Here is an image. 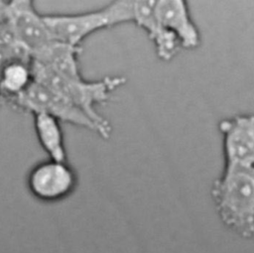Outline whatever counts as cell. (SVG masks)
Wrapping results in <instances>:
<instances>
[{"label":"cell","instance_id":"7a4b0ae2","mask_svg":"<svg viewBox=\"0 0 254 253\" xmlns=\"http://www.w3.org/2000/svg\"><path fill=\"white\" fill-rule=\"evenodd\" d=\"M32 68L35 80L45 84L85 112L102 129L104 139H109L112 127L109 121L96 110V106L106 103L112 93L125 84V76L108 75L96 80H87L83 76L69 78L54 72L33 60Z\"/></svg>","mask_w":254,"mask_h":253},{"label":"cell","instance_id":"8992f818","mask_svg":"<svg viewBox=\"0 0 254 253\" xmlns=\"http://www.w3.org/2000/svg\"><path fill=\"white\" fill-rule=\"evenodd\" d=\"M78 178L67 161L46 160L36 164L27 175V189L38 200L58 202L76 189Z\"/></svg>","mask_w":254,"mask_h":253},{"label":"cell","instance_id":"5bb4252c","mask_svg":"<svg viewBox=\"0 0 254 253\" xmlns=\"http://www.w3.org/2000/svg\"><path fill=\"white\" fill-rule=\"evenodd\" d=\"M1 97H2V94H1V91H0V99H1Z\"/></svg>","mask_w":254,"mask_h":253},{"label":"cell","instance_id":"ba28073f","mask_svg":"<svg viewBox=\"0 0 254 253\" xmlns=\"http://www.w3.org/2000/svg\"><path fill=\"white\" fill-rule=\"evenodd\" d=\"M155 13L159 23L178 38L182 48L192 50L199 47L200 33L186 1L156 0Z\"/></svg>","mask_w":254,"mask_h":253},{"label":"cell","instance_id":"3957f363","mask_svg":"<svg viewBox=\"0 0 254 253\" xmlns=\"http://www.w3.org/2000/svg\"><path fill=\"white\" fill-rule=\"evenodd\" d=\"M45 22L56 41L74 47L91 34L133 22V0H116L93 11L75 14H47Z\"/></svg>","mask_w":254,"mask_h":253},{"label":"cell","instance_id":"4fadbf2b","mask_svg":"<svg viewBox=\"0 0 254 253\" xmlns=\"http://www.w3.org/2000/svg\"><path fill=\"white\" fill-rule=\"evenodd\" d=\"M17 60H32V56L10 35H0V74L8 64Z\"/></svg>","mask_w":254,"mask_h":253},{"label":"cell","instance_id":"8fae6325","mask_svg":"<svg viewBox=\"0 0 254 253\" xmlns=\"http://www.w3.org/2000/svg\"><path fill=\"white\" fill-rule=\"evenodd\" d=\"M36 137L49 159L67 161L64 132L61 121L46 113L33 114Z\"/></svg>","mask_w":254,"mask_h":253},{"label":"cell","instance_id":"52a82bcc","mask_svg":"<svg viewBox=\"0 0 254 253\" xmlns=\"http://www.w3.org/2000/svg\"><path fill=\"white\" fill-rule=\"evenodd\" d=\"M225 166L254 170V113H240L218 123Z\"/></svg>","mask_w":254,"mask_h":253},{"label":"cell","instance_id":"30bf717a","mask_svg":"<svg viewBox=\"0 0 254 253\" xmlns=\"http://www.w3.org/2000/svg\"><path fill=\"white\" fill-rule=\"evenodd\" d=\"M81 51L80 47L54 41L43 51L35 55L32 60L60 75L79 78L82 76L78 65V55Z\"/></svg>","mask_w":254,"mask_h":253},{"label":"cell","instance_id":"7c38bea8","mask_svg":"<svg viewBox=\"0 0 254 253\" xmlns=\"http://www.w3.org/2000/svg\"><path fill=\"white\" fill-rule=\"evenodd\" d=\"M34 81L32 60H17L8 64L0 74L2 97L10 101L23 93Z\"/></svg>","mask_w":254,"mask_h":253},{"label":"cell","instance_id":"277c9868","mask_svg":"<svg viewBox=\"0 0 254 253\" xmlns=\"http://www.w3.org/2000/svg\"><path fill=\"white\" fill-rule=\"evenodd\" d=\"M0 21L32 58L56 41L46 22L31 0L0 1Z\"/></svg>","mask_w":254,"mask_h":253},{"label":"cell","instance_id":"6da1fadb","mask_svg":"<svg viewBox=\"0 0 254 253\" xmlns=\"http://www.w3.org/2000/svg\"><path fill=\"white\" fill-rule=\"evenodd\" d=\"M210 195L222 223L245 239L254 238V170L223 166Z\"/></svg>","mask_w":254,"mask_h":253},{"label":"cell","instance_id":"9c48e42d","mask_svg":"<svg viewBox=\"0 0 254 253\" xmlns=\"http://www.w3.org/2000/svg\"><path fill=\"white\" fill-rule=\"evenodd\" d=\"M155 3L156 0H133V22L146 31L154 43L157 57L163 62H170L182 47L178 38L159 23Z\"/></svg>","mask_w":254,"mask_h":253},{"label":"cell","instance_id":"5b68a950","mask_svg":"<svg viewBox=\"0 0 254 253\" xmlns=\"http://www.w3.org/2000/svg\"><path fill=\"white\" fill-rule=\"evenodd\" d=\"M9 102L19 110L29 112L32 115L35 113L52 115L61 122L93 131L104 139L102 129L85 112L35 79L23 93Z\"/></svg>","mask_w":254,"mask_h":253}]
</instances>
